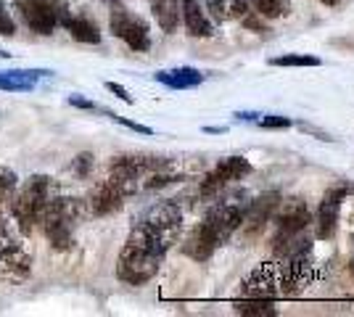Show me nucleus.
Masks as SVG:
<instances>
[{
  "mask_svg": "<svg viewBox=\"0 0 354 317\" xmlns=\"http://www.w3.org/2000/svg\"><path fill=\"white\" fill-rule=\"evenodd\" d=\"M243 222V209L236 204V198L220 201L204 214V220L191 230V236L183 243V254L193 262H207L212 254L233 238L238 227Z\"/></svg>",
  "mask_w": 354,
  "mask_h": 317,
  "instance_id": "3",
  "label": "nucleus"
},
{
  "mask_svg": "<svg viewBox=\"0 0 354 317\" xmlns=\"http://www.w3.org/2000/svg\"><path fill=\"white\" fill-rule=\"evenodd\" d=\"M61 27L72 35L77 43H85V46H98L101 43V30L98 24L85 14H66Z\"/></svg>",
  "mask_w": 354,
  "mask_h": 317,
  "instance_id": "15",
  "label": "nucleus"
},
{
  "mask_svg": "<svg viewBox=\"0 0 354 317\" xmlns=\"http://www.w3.org/2000/svg\"><path fill=\"white\" fill-rule=\"evenodd\" d=\"M109 30L114 37H119L127 48H133L135 53H146L151 48V30H148L146 19L127 11L124 6L114 3L111 14H109Z\"/></svg>",
  "mask_w": 354,
  "mask_h": 317,
  "instance_id": "7",
  "label": "nucleus"
},
{
  "mask_svg": "<svg viewBox=\"0 0 354 317\" xmlns=\"http://www.w3.org/2000/svg\"><path fill=\"white\" fill-rule=\"evenodd\" d=\"M270 64L272 66H320L323 61L317 56H304V53H286V56H275Z\"/></svg>",
  "mask_w": 354,
  "mask_h": 317,
  "instance_id": "21",
  "label": "nucleus"
},
{
  "mask_svg": "<svg viewBox=\"0 0 354 317\" xmlns=\"http://www.w3.org/2000/svg\"><path fill=\"white\" fill-rule=\"evenodd\" d=\"M69 104H72L74 108H85V111H101V114H106V117L111 114L109 108H101L98 104H93V101H88V98H80V95H72V98H69Z\"/></svg>",
  "mask_w": 354,
  "mask_h": 317,
  "instance_id": "26",
  "label": "nucleus"
},
{
  "mask_svg": "<svg viewBox=\"0 0 354 317\" xmlns=\"http://www.w3.org/2000/svg\"><path fill=\"white\" fill-rule=\"evenodd\" d=\"M45 75H50V72L48 69H8V72H0V90L32 93Z\"/></svg>",
  "mask_w": 354,
  "mask_h": 317,
  "instance_id": "14",
  "label": "nucleus"
},
{
  "mask_svg": "<svg viewBox=\"0 0 354 317\" xmlns=\"http://www.w3.org/2000/svg\"><path fill=\"white\" fill-rule=\"evenodd\" d=\"M16 8L27 30L43 37H50L61 27L64 16L69 14L66 0H16Z\"/></svg>",
  "mask_w": 354,
  "mask_h": 317,
  "instance_id": "6",
  "label": "nucleus"
},
{
  "mask_svg": "<svg viewBox=\"0 0 354 317\" xmlns=\"http://www.w3.org/2000/svg\"><path fill=\"white\" fill-rule=\"evenodd\" d=\"M259 124H262L265 130H286V127H291V119H288V117H281V114H270V117H262Z\"/></svg>",
  "mask_w": 354,
  "mask_h": 317,
  "instance_id": "25",
  "label": "nucleus"
},
{
  "mask_svg": "<svg viewBox=\"0 0 354 317\" xmlns=\"http://www.w3.org/2000/svg\"><path fill=\"white\" fill-rule=\"evenodd\" d=\"M325 278H328V265L312 257V249H307V251L288 254L254 267L241 283V296H251V299L296 296L307 288L317 286Z\"/></svg>",
  "mask_w": 354,
  "mask_h": 317,
  "instance_id": "2",
  "label": "nucleus"
},
{
  "mask_svg": "<svg viewBox=\"0 0 354 317\" xmlns=\"http://www.w3.org/2000/svg\"><path fill=\"white\" fill-rule=\"evenodd\" d=\"M50 198V177L48 175H30L21 182V188H16L11 198V217L21 236H32L40 227V217Z\"/></svg>",
  "mask_w": 354,
  "mask_h": 317,
  "instance_id": "5",
  "label": "nucleus"
},
{
  "mask_svg": "<svg viewBox=\"0 0 354 317\" xmlns=\"http://www.w3.org/2000/svg\"><path fill=\"white\" fill-rule=\"evenodd\" d=\"M209 11L214 14L217 21L238 19V21H243L251 32H267L262 16L249 8V0H209Z\"/></svg>",
  "mask_w": 354,
  "mask_h": 317,
  "instance_id": "11",
  "label": "nucleus"
},
{
  "mask_svg": "<svg viewBox=\"0 0 354 317\" xmlns=\"http://www.w3.org/2000/svg\"><path fill=\"white\" fill-rule=\"evenodd\" d=\"M233 309H236L238 315H265V317H272L278 315V309L270 304V299H251V296H243L241 302L233 304Z\"/></svg>",
  "mask_w": 354,
  "mask_h": 317,
  "instance_id": "19",
  "label": "nucleus"
},
{
  "mask_svg": "<svg viewBox=\"0 0 354 317\" xmlns=\"http://www.w3.org/2000/svg\"><path fill=\"white\" fill-rule=\"evenodd\" d=\"M16 188H19V177L11 166L0 164V233H8L6 230V214L11 211V198H14Z\"/></svg>",
  "mask_w": 354,
  "mask_h": 317,
  "instance_id": "17",
  "label": "nucleus"
},
{
  "mask_svg": "<svg viewBox=\"0 0 354 317\" xmlns=\"http://www.w3.org/2000/svg\"><path fill=\"white\" fill-rule=\"evenodd\" d=\"M0 35L3 37H14L16 35V21L11 19L8 8H6V0H0Z\"/></svg>",
  "mask_w": 354,
  "mask_h": 317,
  "instance_id": "23",
  "label": "nucleus"
},
{
  "mask_svg": "<svg viewBox=\"0 0 354 317\" xmlns=\"http://www.w3.org/2000/svg\"><path fill=\"white\" fill-rule=\"evenodd\" d=\"M183 233V209L177 201H162L138 220L117 257V278L127 286H146L156 278L167 251Z\"/></svg>",
  "mask_w": 354,
  "mask_h": 317,
  "instance_id": "1",
  "label": "nucleus"
},
{
  "mask_svg": "<svg viewBox=\"0 0 354 317\" xmlns=\"http://www.w3.org/2000/svg\"><path fill=\"white\" fill-rule=\"evenodd\" d=\"M0 59H11V53L8 50H0Z\"/></svg>",
  "mask_w": 354,
  "mask_h": 317,
  "instance_id": "29",
  "label": "nucleus"
},
{
  "mask_svg": "<svg viewBox=\"0 0 354 317\" xmlns=\"http://www.w3.org/2000/svg\"><path fill=\"white\" fill-rule=\"evenodd\" d=\"M32 272V254L14 236L0 233V283H21Z\"/></svg>",
  "mask_w": 354,
  "mask_h": 317,
  "instance_id": "8",
  "label": "nucleus"
},
{
  "mask_svg": "<svg viewBox=\"0 0 354 317\" xmlns=\"http://www.w3.org/2000/svg\"><path fill=\"white\" fill-rule=\"evenodd\" d=\"M93 159H95V156H93L90 151H85V153H80V156L72 162V172L80 177V180H85L90 172H93V164H95Z\"/></svg>",
  "mask_w": 354,
  "mask_h": 317,
  "instance_id": "22",
  "label": "nucleus"
},
{
  "mask_svg": "<svg viewBox=\"0 0 354 317\" xmlns=\"http://www.w3.org/2000/svg\"><path fill=\"white\" fill-rule=\"evenodd\" d=\"M156 82H162L164 88L169 90H191V88H198L204 82V75L193 66H177V69H164V72H156Z\"/></svg>",
  "mask_w": 354,
  "mask_h": 317,
  "instance_id": "16",
  "label": "nucleus"
},
{
  "mask_svg": "<svg viewBox=\"0 0 354 317\" xmlns=\"http://www.w3.org/2000/svg\"><path fill=\"white\" fill-rule=\"evenodd\" d=\"M278 204H281V196L272 191V193H265V196H259L257 201H251V206L243 211V222H241V230H243V236H259L265 225L272 220V214L278 209Z\"/></svg>",
  "mask_w": 354,
  "mask_h": 317,
  "instance_id": "12",
  "label": "nucleus"
},
{
  "mask_svg": "<svg viewBox=\"0 0 354 317\" xmlns=\"http://www.w3.org/2000/svg\"><path fill=\"white\" fill-rule=\"evenodd\" d=\"M352 193L349 185H339V188H330L325 193L323 204H320V211H317V236L320 238H333L336 230H339V217H341V204L344 198Z\"/></svg>",
  "mask_w": 354,
  "mask_h": 317,
  "instance_id": "10",
  "label": "nucleus"
},
{
  "mask_svg": "<svg viewBox=\"0 0 354 317\" xmlns=\"http://www.w3.org/2000/svg\"><path fill=\"white\" fill-rule=\"evenodd\" d=\"M349 270H352V275H354V259H352V265H349Z\"/></svg>",
  "mask_w": 354,
  "mask_h": 317,
  "instance_id": "30",
  "label": "nucleus"
},
{
  "mask_svg": "<svg viewBox=\"0 0 354 317\" xmlns=\"http://www.w3.org/2000/svg\"><path fill=\"white\" fill-rule=\"evenodd\" d=\"M148 6H151L159 27L167 35L177 32V24H180V0H148Z\"/></svg>",
  "mask_w": 354,
  "mask_h": 317,
  "instance_id": "18",
  "label": "nucleus"
},
{
  "mask_svg": "<svg viewBox=\"0 0 354 317\" xmlns=\"http://www.w3.org/2000/svg\"><path fill=\"white\" fill-rule=\"evenodd\" d=\"M106 90L114 93L119 101H124V104H135V98L130 95V90H127L124 85H119V82H106Z\"/></svg>",
  "mask_w": 354,
  "mask_h": 317,
  "instance_id": "27",
  "label": "nucleus"
},
{
  "mask_svg": "<svg viewBox=\"0 0 354 317\" xmlns=\"http://www.w3.org/2000/svg\"><path fill=\"white\" fill-rule=\"evenodd\" d=\"M180 19L191 37H212L214 35V27L209 21L201 0H180Z\"/></svg>",
  "mask_w": 354,
  "mask_h": 317,
  "instance_id": "13",
  "label": "nucleus"
},
{
  "mask_svg": "<svg viewBox=\"0 0 354 317\" xmlns=\"http://www.w3.org/2000/svg\"><path fill=\"white\" fill-rule=\"evenodd\" d=\"M109 119H114L117 124H122V127H127V130H133V133H140V135H153V130L151 127H146V124H138V122H130L124 119V117H119V114H109Z\"/></svg>",
  "mask_w": 354,
  "mask_h": 317,
  "instance_id": "24",
  "label": "nucleus"
},
{
  "mask_svg": "<svg viewBox=\"0 0 354 317\" xmlns=\"http://www.w3.org/2000/svg\"><path fill=\"white\" fill-rule=\"evenodd\" d=\"M320 3H325V6H339V3H344V0H320Z\"/></svg>",
  "mask_w": 354,
  "mask_h": 317,
  "instance_id": "28",
  "label": "nucleus"
},
{
  "mask_svg": "<svg viewBox=\"0 0 354 317\" xmlns=\"http://www.w3.org/2000/svg\"><path fill=\"white\" fill-rule=\"evenodd\" d=\"M251 6L262 19H278V16L291 14V0H251Z\"/></svg>",
  "mask_w": 354,
  "mask_h": 317,
  "instance_id": "20",
  "label": "nucleus"
},
{
  "mask_svg": "<svg viewBox=\"0 0 354 317\" xmlns=\"http://www.w3.org/2000/svg\"><path fill=\"white\" fill-rule=\"evenodd\" d=\"M88 211V204L77 196H56L48 198L40 217L45 241L50 243L56 251H69L74 246V233L82 222Z\"/></svg>",
  "mask_w": 354,
  "mask_h": 317,
  "instance_id": "4",
  "label": "nucleus"
},
{
  "mask_svg": "<svg viewBox=\"0 0 354 317\" xmlns=\"http://www.w3.org/2000/svg\"><path fill=\"white\" fill-rule=\"evenodd\" d=\"M251 169H254V166H251V162L246 156H225V159H220V164L214 166L207 177H204L198 193L204 198L217 196L225 185H230L233 180H241V177L251 175Z\"/></svg>",
  "mask_w": 354,
  "mask_h": 317,
  "instance_id": "9",
  "label": "nucleus"
}]
</instances>
